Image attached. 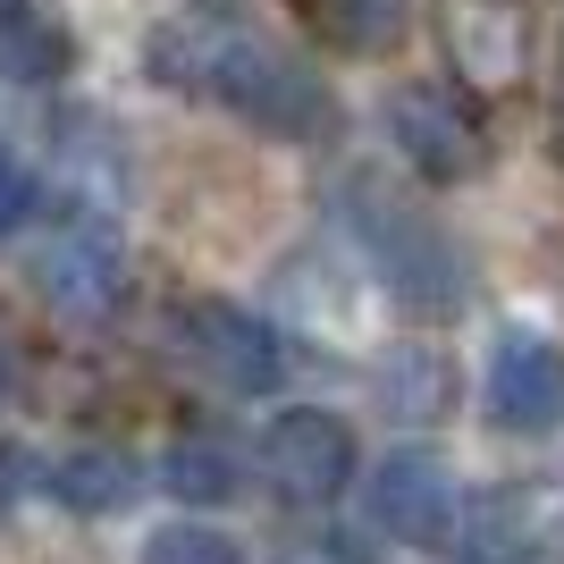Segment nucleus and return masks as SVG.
Segmentation results:
<instances>
[{"mask_svg":"<svg viewBox=\"0 0 564 564\" xmlns=\"http://www.w3.org/2000/svg\"><path fill=\"white\" fill-rule=\"evenodd\" d=\"M152 76L169 94H194V101H219L228 118L261 127L279 143H312L337 127V101L329 85L279 51L270 34H245V25H219V18H186V25H161L152 34Z\"/></svg>","mask_w":564,"mask_h":564,"instance_id":"1","label":"nucleus"},{"mask_svg":"<svg viewBox=\"0 0 564 564\" xmlns=\"http://www.w3.org/2000/svg\"><path fill=\"white\" fill-rule=\"evenodd\" d=\"M346 219H354V236H362V253L379 261L388 295H397L413 321H455V312L471 304V261H464V245H455L422 203H404L388 177L354 169V177H346Z\"/></svg>","mask_w":564,"mask_h":564,"instance_id":"2","label":"nucleus"},{"mask_svg":"<svg viewBox=\"0 0 564 564\" xmlns=\"http://www.w3.org/2000/svg\"><path fill=\"white\" fill-rule=\"evenodd\" d=\"M388 135H397L404 169H422L430 186H464L489 169V110L471 85H447V76H430V85H404L388 94Z\"/></svg>","mask_w":564,"mask_h":564,"instance_id":"3","label":"nucleus"},{"mask_svg":"<svg viewBox=\"0 0 564 564\" xmlns=\"http://www.w3.org/2000/svg\"><path fill=\"white\" fill-rule=\"evenodd\" d=\"M169 337L194 371L212 379L219 397H270L286 379V346L270 321H253L245 304H219V295H186L169 312Z\"/></svg>","mask_w":564,"mask_h":564,"instance_id":"4","label":"nucleus"},{"mask_svg":"<svg viewBox=\"0 0 564 564\" xmlns=\"http://www.w3.org/2000/svg\"><path fill=\"white\" fill-rule=\"evenodd\" d=\"M25 279H34V295H43L59 321H110L118 295H127V245H118L101 219H68L51 245H34Z\"/></svg>","mask_w":564,"mask_h":564,"instance_id":"5","label":"nucleus"},{"mask_svg":"<svg viewBox=\"0 0 564 564\" xmlns=\"http://www.w3.org/2000/svg\"><path fill=\"white\" fill-rule=\"evenodd\" d=\"M371 522L397 547H447L464 522V480L438 447H397L371 471Z\"/></svg>","mask_w":564,"mask_h":564,"instance_id":"6","label":"nucleus"},{"mask_svg":"<svg viewBox=\"0 0 564 564\" xmlns=\"http://www.w3.org/2000/svg\"><path fill=\"white\" fill-rule=\"evenodd\" d=\"M261 480L286 506H337L354 480V430L337 413H279L270 438H261Z\"/></svg>","mask_w":564,"mask_h":564,"instance_id":"7","label":"nucleus"},{"mask_svg":"<svg viewBox=\"0 0 564 564\" xmlns=\"http://www.w3.org/2000/svg\"><path fill=\"white\" fill-rule=\"evenodd\" d=\"M480 397H489V422L514 430V438H547V430H564V346L540 337V329H506L489 346Z\"/></svg>","mask_w":564,"mask_h":564,"instance_id":"8","label":"nucleus"},{"mask_svg":"<svg viewBox=\"0 0 564 564\" xmlns=\"http://www.w3.org/2000/svg\"><path fill=\"white\" fill-rule=\"evenodd\" d=\"M531 0H438V43H447L455 76L471 85H522L531 76Z\"/></svg>","mask_w":564,"mask_h":564,"instance_id":"9","label":"nucleus"},{"mask_svg":"<svg viewBox=\"0 0 564 564\" xmlns=\"http://www.w3.org/2000/svg\"><path fill=\"white\" fill-rule=\"evenodd\" d=\"M312 25V43H329L337 59H388L413 25V0H286Z\"/></svg>","mask_w":564,"mask_h":564,"instance_id":"10","label":"nucleus"},{"mask_svg":"<svg viewBox=\"0 0 564 564\" xmlns=\"http://www.w3.org/2000/svg\"><path fill=\"white\" fill-rule=\"evenodd\" d=\"M76 68V34L34 0H0V76L9 85H59Z\"/></svg>","mask_w":564,"mask_h":564,"instance_id":"11","label":"nucleus"},{"mask_svg":"<svg viewBox=\"0 0 564 564\" xmlns=\"http://www.w3.org/2000/svg\"><path fill=\"white\" fill-rule=\"evenodd\" d=\"M135 489H143L135 455H118V447H68L59 464H51V497L76 506V514H118Z\"/></svg>","mask_w":564,"mask_h":564,"instance_id":"12","label":"nucleus"},{"mask_svg":"<svg viewBox=\"0 0 564 564\" xmlns=\"http://www.w3.org/2000/svg\"><path fill=\"white\" fill-rule=\"evenodd\" d=\"M161 480L186 497V506H228V497L245 489V480H236V455L219 447V438H177V447L161 455Z\"/></svg>","mask_w":564,"mask_h":564,"instance_id":"13","label":"nucleus"},{"mask_svg":"<svg viewBox=\"0 0 564 564\" xmlns=\"http://www.w3.org/2000/svg\"><path fill=\"white\" fill-rule=\"evenodd\" d=\"M135 564H245V547H236L228 531H212V522H169V531L143 540Z\"/></svg>","mask_w":564,"mask_h":564,"instance_id":"14","label":"nucleus"},{"mask_svg":"<svg viewBox=\"0 0 564 564\" xmlns=\"http://www.w3.org/2000/svg\"><path fill=\"white\" fill-rule=\"evenodd\" d=\"M25 212H34V169L0 143V236H18L25 228Z\"/></svg>","mask_w":564,"mask_h":564,"instance_id":"15","label":"nucleus"},{"mask_svg":"<svg viewBox=\"0 0 564 564\" xmlns=\"http://www.w3.org/2000/svg\"><path fill=\"white\" fill-rule=\"evenodd\" d=\"M270 564H379L371 547H354V540H286Z\"/></svg>","mask_w":564,"mask_h":564,"instance_id":"16","label":"nucleus"},{"mask_svg":"<svg viewBox=\"0 0 564 564\" xmlns=\"http://www.w3.org/2000/svg\"><path fill=\"white\" fill-rule=\"evenodd\" d=\"M18 489H25V455H18V447H0V514L18 506Z\"/></svg>","mask_w":564,"mask_h":564,"instance_id":"17","label":"nucleus"},{"mask_svg":"<svg viewBox=\"0 0 564 564\" xmlns=\"http://www.w3.org/2000/svg\"><path fill=\"white\" fill-rule=\"evenodd\" d=\"M18 388H25V362H18V346H9V337H0V404L18 397Z\"/></svg>","mask_w":564,"mask_h":564,"instance_id":"18","label":"nucleus"},{"mask_svg":"<svg viewBox=\"0 0 564 564\" xmlns=\"http://www.w3.org/2000/svg\"><path fill=\"white\" fill-rule=\"evenodd\" d=\"M556 152H564V59H556Z\"/></svg>","mask_w":564,"mask_h":564,"instance_id":"19","label":"nucleus"}]
</instances>
